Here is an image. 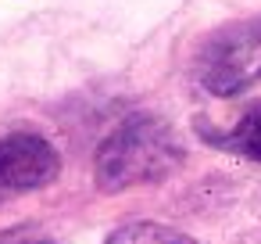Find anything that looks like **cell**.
I'll return each instance as SVG.
<instances>
[{
  "label": "cell",
  "instance_id": "cell-1",
  "mask_svg": "<svg viewBox=\"0 0 261 244\" xmlns=\"http://www.w3.org/2000/svg\"><path fill=\"white\" fill-rule=\"evenodd\" d=\"M182 165V144L175 129L154 115L125 119L93 158V180L108 194H122L129 187H147L172 176Z\"/></svg>",
  "mask_w": 261,
  "mask_h": 244
},
{
  "label": "cell",
  "instance_id": "cell-2",
  "mask_svg": "<svg viewBox=\"0 0 261 244\" xmlns=\"http://www.w3.org/2000/svg\"><path fill=\"white\" fill-rule=\"evenodd\" d=\"M197 83L215 97H236L261 79V18L215 29L193 61Z\"/></svg>",
  "mask_w": 261,
  "mask_h": 244
},
{
  "label": "cell",
  "instance_id": "cell-3",
  "mask_svg": "<svg viewBox=\"0 0 261 244\" xmlns=\"http://www.w3.org/2000/svg\"><path fill=\"white\" fill-rule=\"evenodd\" d=\"M61 169L58 147L40 133H8L0 140V205L47 187Z\"/></svg>",
  "mask_w": 261,
  "mask_h": 244
},
{
  "label": "cell",
  "instance_id": "cell-4",
  "mask_svg": "<svg viewBox=\"0 0 261 244\" xmlns=\"http://www.w3.org/2000/svg\"><path fill=\"white\" fill-rule=\"evenodd\" d=\"M222 147H229L232 154H243L250 162H261V101L254 108H247L240 115V122L218 140Z\"/></svg>",
  "mask_w": 261,
  "mask_h": 244
},
{
  "label": "cell",
  "instance_id": "cell-5",
  "mask_svg": "<svg viewBox=\"0 0 261 244\" xmlns=\"http://www.w3.org/2000/svg\"><path fill=\"white\" fill-rule=\"evenodd\" d=\"M104 244H197V240L186 237L182 230H172L161 223H125Z\"/></svg>",
  "mask_w": 261,
  "mask_h": 244
}]
</instances>
